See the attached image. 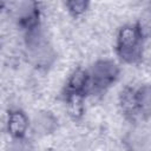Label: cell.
<instances>
[{"mask_svg": "<svg viewBox=\"0 0 151 151\" xmlns=\"http://www.w3.org/2000/svg\"><path fill=\"white\" fill-rule=\"evenodd\" d=\"M28 124H29L28 118L24 112L19 110L9 112L8 119H7V130L12 137L17 139H20L21 137H24V134L27 131Z\"/></svg>", "mask_w": 151, "mask_h": 151, "instance_id": "5", "label": "cell"}, {"mask_svg": "<svg viewBox=\"0 0 151 151\" xmlns=\"http://www.w3.org/2000/svg\"><path fill=\"white\" fill-rule=\"evenodd\" d=\"M81 94H70L68 97V107H70V112L73 116H78L83 111V103H81Z\"/></svg>", "mask_w": 151, "mask_h": 151, "instance_id": "10", "label": "cell"}, {"mask_svg": "<svg viewBox=\"0 0 151 151\" xmlns=\"http://www.w3.org/2000/svg\"><path fill=\"white\" fill-rule=\"evenodd\" d=\"M34 27L28 31L26 40L27 57L32 64L39 67L48 66L54 58V52L44 34Z\"/></svg>", "mask_w": 151, "mask_h": 151, "instance_id": "1", "label": "cell"}, {"mask_svg": "<svg viewBox=\"0 0 151 151\" xmlns=\"http://www.w3.org/2000/svg\"><path fill=\"white\" fill-rule=\"evenodd\" d=\"M137 31L140 35V38H150L151 37V9H145L137 24Z\"/></svg>", "mask_w": 151, "mask_h": 151, "instance_id": "9", "label": "cell"}, {"mask_svg": "<svg viewBox=\"0 0 151 151\" xmlns=\"http://www.w3.org/2000/svg\"><path fill=\"white\" fill-rule=\"evenodd\" d=\"M13 13L19 22L26 26L28 29L37 27L38 22V9L37 4L33 1H20L13 4Z\"/></svg>", "mask_w": 151, "mask_h": 151, "instance_id": "4", "label": "cell"}, {"mask_svg": "<svg viewBox=\"0 0 151 151\" xmlns=\"http://www.w3.org/2000/svg\"><path fill=\"white\" fill-rule=\"evenodd\" d=\"M119 70L113 61L110 60H100L96 63L91 71L92 84L96 88H105L111 85L117 76Z\"/></svg>", "mask_w": 151, "mask_h": 151, "instance_id": "3", "label": "cell"}, {"mask_svg": "<svg viewBox=\"0 0 151 151\" xmlns=\"http://www.w3.org/2000/svg\"><path fill=\"white\" fill-rule=\"evenodd\" d=\"M66 6L68 8V11L74 14V15H79L81 13H84L87 8V2L83 1V0H72L66 2Z\"/></svg>", "mask_w": 151, "mask_h": 151, "instance_id": "11", "label": "cell"}, {"mask_svg": "<svg viewBox=\"0 0 151 151\" xmlns=\"http://www.w3.org/2000/svg\"><path fill=\"white\" fill-rule=\"evenodd\" d=\"M33 131L39 136H46L53 132L57 127V119L50 112L41 111L37 113L32 122Z\"/></svg>", "mask_w": 151, "mask_h": 151, "instance_id": "6", "label": "cell"}, {"mask_svg": "<svg viewBox=\"0 0 151 151\" xmlns=\"http://www.w3.org/2000/svg\"><path fill=\"white\" fill-rule=\"evenodd\" d=\"M136 106L145 114L151 113V84L142 86L136 92Z\"/></svg>", "mask_w": 151, "mask_h": 151, "instance_id": "8", "label": "cell"}, {"mask_svg": "<svg viewBox=\"0 0 151 151\" xmlns=\"http://www.w3.org/2000/svg\"><path fill=\"white\" fill-rule=\"evenodd\" d=\"M140 35L134 26H124L118 34L117 48L122 58L127 61H133L139 57Z\"/></svg>", "mask_w": 151, "mask_h": 151, "instance_id": "2", "label": "cell"}, {"mask_svg": "<svg viewBox=\"0 0 151 151\" xmlns=\"http://www.w3.org/2000/svg\"><path fill=\"white\" fill-rule=\"evenodd\" d=\"M88 84V76L86 72L78 70L68 79L67 91L70 94H81Z\"/></svg>", "mask_w": 151, "mask_h": 151, "instance_id": "7", "label": "cell"}]
</instances>
